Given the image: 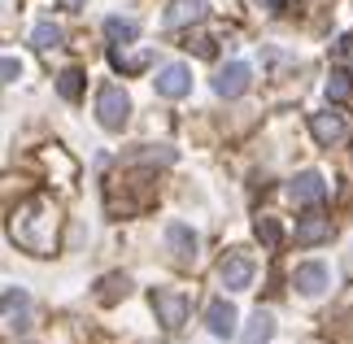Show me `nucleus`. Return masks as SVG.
Wrapping results in <instances>:
<instances>
[{"instance_id": "obj_1", "label": "nucleus", "mask_w": 353, "mask_h": 344, "mask_svg": "<svg viewBox=\"0 0 353 344\" xmlns=\"http://www.w3.org/2000/svg\"><path fill=\"white\" fill-rule=\"evenodd\" d=\"M9 236L22 244L26 253H35V257H44L57 249V210L44 201V196H35V201H26L18 214H13V223H9Z\"/></svg>"}, {"instance_id": "obj_2", "label": "nucleus", "mask_w": 353, "mask_h": 344, "mask_svg": "<svg viewBox=\"0 0 353 344\" xmlns=\"http://www.w3.org/2000/svg\"><path fill=\"white\" fill-rule=\"evenodd\" d=\"M97 118H101L105 131H122L131 122V96L122 92L118 83L101 88V96H97Z\"/></svg>"}, {"instance_id": "obj_3", "label": "nucleus", "mask_w": 353, "mask_h": 344, "mask_svg": "<svg viewBox=\"0 0 353 344\" xmlns=\"http://www.w3.org/2000/svg\"><path fill=\"white\" fill-rule=\"evenodd\" d=\"M153 314L166 332H179L188 323V296L174 292V287H153Z\"/></svg>"}, {"instance_id": "obj_4", "label": "nucleus", "mask_w": 353, "mask_h": 344, "mask_svg": "<svg viewBox=\"0 0 353 344\" xmlns=\"http://www.w3.org/2000/svg\"><path fill=\"white\" fill-rule=\"evenodd\" d=\"M166 249L174 257V266H192L196 261V231L188 223H166Z\"/></svg>"}, {"instance_id": "obj_5", "label": "nucleus", "mask_w": 353, "mask_h": 344, "mask_svg": "<svg viewBox=\"0 0 353 344\" xmlns=\"http://www.w3.org/2000/svg\"><path fill=\"white\" fill-rule=\"evenodd\" d=\"M192 92V70H188L183 61H170L157 70V96H166V101H179V96Z\"/></svg>"}, {"instance_id": "obj_6", "label": "nucleus", "mask_w": 353, "mask_h": 344, "mask_svg": "<svg viewBox=\"0 0 353 344\" xmlns=\"http://www.w3.org/2000/svg\"><path fill=\"white\" fill-rule=\"evenodd\" d=\"M0 305H5V327H9V332H22V327L31 323V301H26V292L18 283H5Z\"/></svg>"}, {"instance_id": "obj_7", "label": "nucleus", "mask_w": 353, "mask_h": 344, "mask_svg": "<svg viewBox=\"0 0 353 344\" xmlns=\"http://www.w3.org/2000/svg\"><path fill=\"white\" fill-rule=\"evenodd\" d=\"M310 131H314V140H319L323 148H336V144H345V135H349L345 118L336 114V109H323V114H314V118H310Z\"/></svg>"}, {"instance_id": "obj_8", "label": "nucleus", "mask_w": 353, "mask_h": 344, "mask_svg": "<svg viewBox=\"0 0 353 344\" xmlns=\"http://www.w3.org/2000/svg\"><path fill=\"white\" fill-rule=\"evenodd\" d=\"M249 79H253L249 65H244V61H232V65H223V70H219V79H214V92L227 96V101H236V96L249 92Z\"/></svg>"}, {"instance_id": "obj_9", "label": "nucleus", "mask_w": 353, "mask_h": 344, "mask_svg": "<svg viewBox=\"0 0 353 344\" xmlns=\"http://www.w3.org/2000/svg\"><path fill=\"white\" fill-rule=\"evenodd\" d=\"M219 279H223V287H232V292H244V287L253 283V261L244 253H227L223 266H219Z\"/></svg>"}, {"instance_id": "obj_10", "label": "nucleus", "mask_w": 353, "mask_h": 344, "mask_svg": "<svg viewBox=\"0 0 353 344\" xmlns=\"http://www.w3.org/2000/svg\"><path fill=\"white\" fill-rule=\"evenodd\" d=\"M288 196H292V205H314V201L327 196V183H323L319 170H301V174L288 183Z\"/></svg>"}, {"instance_id": "obj_11", "label": "nucleus", "mask_w": 353, "mask_h": 344, "mask_svg": "<svg viewBox=\"0 0 353 344\" xmlns=\"http://www.w3.org/2000/svg\"><path fill=\"white\" fill-rule=\"evenodd\" d=\"M292 287H296L301 296H319L323 287H327V266H323V261H305V266H296Z\"/></svg>"}, {"instance_id": "obj_12", "label": "nucleus", "mask_w": 353, "mask_h": 344, "mask_svg": "<svg viewBox=\"0 0 353 344\" xmlns=\"http://www.w3.org/2000/svg\"><path fill=\"white\" fill-rule=\"evenodd\" d=\"M323 240H332V218L327 214L296 218V244H323Z\"/></svg>"}, {"instance_id": "obj_13", "label": "nucleus", "mask_w": 353, "mask_h": 344, "mask_svg": "<svg viewBox=\"0 0 353 344\" xmlns=\"http://www.w3.org/2000/svg\"><path fill=\"white\" fill-rule=\"evenodd\" d=\"M205 323H210V332L214 336H236V305L232 301H210V310H205Z\"/></svg>"}, {"instance_id": "obj_14", "label": "nucleus", "mask_w": 353, "mask_h": 344, "mask_svg": "<svg viewBox=\"0 0 353 344\" xmlns=\"http://www.w3.org/2000/svg\"><path fill=\"white\" fill-rule=\"evenodd\" d=\"M205 18V0H174L166 9V26H188V22H201Z\"/></svg>"}, {"instance_id": "obj_15", "label": "nucleus", "mask_w": 353, "mask_h": 344, "mask_svg": "<svg viewBox=\"0 0 353 344\" xmlns=\"http://www.w3.org/2000/svg\"><path fill=\"white\" fill-rule=\"evenodd\" d=\"M127 292H131V279H127V274H105V279L97 283V301H101V305H118Z\"/></svg>"}, {"instance_id": "obj_16", "label": "nucleus", "mask_w": 353, "mask_h": 344, "mask_svg": "<svg viewBox=\"0 0 353 344\" xmlns=\"http://www.w3.org/2000/svg\"><path fill=\"white\" fill-rule=\"evenodd\" d=\"M270 336H275V318H270L266 310H257L253 323L244 327V344H262V340H270Z\"/></svg>"}, {"instance_id": "obj_17", "label": "nucleus", "mask_w": 353, "mask_h": 344, "mask_svg": "<svg viewBox=\"0 0 353 344\" xmlns=\"http://www.w3.org/2000/svg\"><path fill=\"white\" fill-rule=\"evenodd\" d=\"M105 35H110L114 44H131V39L140 35V26H135L131 18H105Z\"/></svg>"}, {"instance_id": "obj_18", "label": "nucleus", "mask_w": 353, "mask_h": 344, "mask_svg": "<svg viewBox=\"0 0 353 344\" xmlns=\"http://www.w3.org/2000/svg\"><path fill=\"white\" fill-rule=\"evenodd\" d=\"M31 39H35V48H57L61 39H65V31L57 22H35V31H31Z\"/></svg>"}, {"instance_id": "obj_19", "label": "nucleus", "mask_w": 353, "mask_h": 344, "mask_svg": "<svg viewBox=\"0 0 353 344\" xmlns=\"http://www.w3.org/2000/svg\"><path fill=\"white\" fill-rule=\"evenodd\" d=\"M57 92H61V101H79V92H83V74H79V70H61Z\"/></svg>"}, {"instance_id": "obj_20", "label": "nucleus", "mask_w": 353, "mask_h": 344, "mask_svg": "<svg viewBox=\"0 0 353 344\" xmlns=\"http://www.w3.org/2000/svg\"><path fill=\"white\" fill-rule=\"evenodd\" d=\"M257 240H262L266 244V249H279V240H283V231H279V223H275V218H257Z\"/></svg>"}, {"instance_id": "obj_21", "label": "nucleus", "mask_w": 353, "mask_h": 344, "mask_svg": "<svg viewBox=\"0 0 353 344\" xmlns=\"http://www.w3.org/2000/svg\"><path fill=\"white\" fill-rule=\"evenodd\" d=\"M110 61L118 65V70H140V65L148 61V52H135V57H127L122 48H114V52H110Z\"/></svg>"}, {"instance_id": "obj_22", "label": "nucleus", "mask_w": 353, "mask_h": 344, "mask_svg": "<svg viewBox=\"0 0 353 344\" xmlns=\"http://www.w3.org/2000/svg\"><path fill=\"white\" fill-rule=\"evenodd\" d=\"M349 92H353L349 74H332L327 79V96H332V101H349Z\"/></svg>"}, {"instance_id": "obj_23", "label": "nucleus", "mask_w": 353, "mask_h": 344, "mask_svg": "<svg viewBox=\"0 0 353 344\" xmlns=\"http://www.w3.org/2000/svg\"><path fill=\"white\" fill-rule=\"evenodd\" d=\"M0 70H5V83H18V79H22V61L18 57H5V61H0Z\"/></svg>"}, {"instance_id": "obj_24", "label": "nucleus", "mask_w": 353, "mask_h": 344, "mask_svg": "<svg viewBox=\"0 0 353 344\" xmlns=\"http://www.w3.org/2000/svg\"><path fill=\"white\" fill-rule=\"evenodd\" d=\"M341 52H345L349 65H353V35H345V39H341Z\"/></svg>"}, {"instance_id": "obj_25", "label": "nucleus", "mask_w": 353, "mask_h": 344, "mask_svg": "<svg viewBox=\"0 0 353 344\" xmlns=\"http://www.w3.org/2000/svg\"><path fill=\"white\" fill-rule=\"evenodd\" d=\"M61 5H65V9H79V5H83V0H61Z\"/></svg>"}, {"instance_id": "obj_26", "label": "nucleus", "mask_w": 353, "mask_h": 344, "mask_svg": "<svg viewBox=\"0 0 353 344\" xmlns=\"http://www.w3.org/2000/svg\"><path fill=\"white\" fill-rule=\"evenodd\" d=\"M257 5H279V0H257Z\"/></svg>"}]
</instances>
